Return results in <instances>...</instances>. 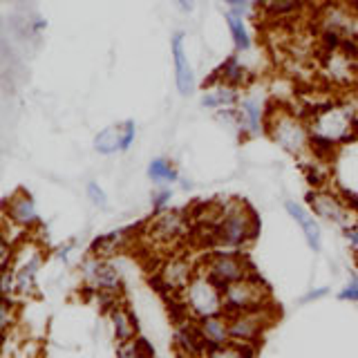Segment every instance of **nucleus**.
Instances as JSON below:
<instances>
[{"mask_svg":"<svg viewBox=\"0 0 358 358\" xmlns=\"http://www.w3.org/2000/svg\"><path fill=\"white\" fill-rule=\"evenodd\" d=\"M307 126L311 132V155L320 162L331 157L341 145L354 141L358 134L354 108L345 101L318 106L307 117Z\"/></svg>","mask_w":358,"mask_h":358,"instance_id":"obj_1","label":"nucleus"},{"mask_svg":"<svg viewBox=\"0 0 358 358\" xmlns=\"http://www.w3.org/2000/svg\"><path fill=\"white\" fill-rule=\"evenodd\" d=\"M257 215L244 199L231 197L220 201L217 224L204 235V242L210 249L222 251H242L246 249L257 235Z\"/></svg>","mask_w":358,"mask_h":358,"instance_id":"obj_2","label":"nucleus"},{"mask_svg":"<svg viewBox=\"0 0 358 358\" xmlns=\"http://www.w3.org/2000/svg\"><path fill=\"white\" fill-rule=\"evenodd\" d=\"M266 134L280 150L291 157H307L311 155V132L307 119H302L298 112L285 106L268 108L266 117Z\"/></svg>","mask_w":358,"mask_h":358,"instance_id":"obj_3","label":"nucleus"},{"mask_svg":"<svg viewBox=\"0 0 358 358\" xmlns=\"http://www.w3.org/2000/svg\"><path fill=\"white\" fill-rule=\"evenodd\" d=\"M179 307L184 309L186 318H193V320L227 313V307H224V289L215 280H210L204 271L197 268L195 278L190 280V285L184 289V294L179 296Z\"/></svg>","mask_w":358,"mask_h":358,"instance_id":"obj_4","label":"nucleus"},{"mask_svg":"<svg viewBox=\"0 0 358 358\" xmlns=\"http://www.w3.org/2000/svg\"><path fill=\"white\" fill-rule=\"evenodd\" d=\"M78 273H81L83 289L103 298L108 302V307L119 302V298L123 296L126 282H123V275L115 260H99V257L87 255L81 268H78Z\"/></svg>","mask_w":358,"mask_h":358,"instance_id":"obj_5","label":"nucleus"},{"mask_svg":"<svg viewBox=\"0 0 358 358\" xmlns=\"http://www.w3.org/2000/svg\"><path fill=\"white\" fill-rule=\"evenodd\" d=\"M190 229V215L184 208H166L162 213H155V217L145 227V238L157 251L175 253V249L182 240L188 238Z\"/></svg>","mask_w":358,"mask_h":358,"instance_id":"obj_6","label":"nucleus"},{"mask_svg":"<svg viewBox=\"0 0 358 358\" xmlns=\"http://www.w3.org/2000/svg\"><path fill=\"white\" fill-rule=\"evenodd\" d=\"M268 305H273L271 289L255 271L240 280V282L224 287V307H227L229 316L242 311H257Z\"/></svg>","mask_w":358,"mask_h":358,"instance_id":"obj_7","label":"nucleus"},{"mask_svg":"<svg viewBox=\"0 0 358 358\" xmlns=\"http://www.w3.org/2000/svg\"><path fill=\"white\" fill-rule=\"evenodd\" d=\"M199 271H204L210 280L224 289L233 282H240L253 273V266L242 251H222L213 249L199 260Z\"/></svg>","mask_w":358,"mask_h":358,"instance_id":"obj_8","label":"nucleus"},{"mask_svg":"<svg viewBox=\"0 0 358 358\" xmlns=\"http://www.w3.org/2000/svg\"><path fill=\"white\" fill-rule=\"evenodd\" d=\"M307 206L316 215V220L334 224L341 231L358 222V213L347 204V199L329 188H311L307 193Z\"/></svg>","mask_w":358,"mask_h":358,"instance_id":"obj_9","label":"nucleus"},{"mask_svg":"<svg viewBox=\"0 0 358 358\" xmlns=\"http://www.w3.org/2000/svg\"><path fill=\"white\" fill-rule=\"evenodd\" d=\"M229 316V313H227ZM278 318L275 305H268L257 311H242V313H231L229 316V327H231V343L235 345H246V347H257L262 343L266 329L271 327Z\"/></svg>","mask_w":358,"mask_h":358,"instance_id":"obj_10","label":"nucleus"},{"mask_svg":"<svg viewBox=\"0 0 358 358\" xmlns=\"http://www.w3.org/2000/svg\"><path fill=\"white\" fill-rule=\"evenodd\" d=\"M320 70L334 85H352L358 78V45L356 38H345L338 50L324 52Z\"/></svg>","mask_w":358,"mask_h":358,"instance_id":"obj_11","label":"nucleus"},{"mask_svg":"<svg viewBox=\"0 0 358 358\" xmlns=\"http://www.w3.org/2000/svg\"><path fill=\"white\" fill-rule=\"evenodd\" d=\"M199 264H195L186 253L175 251L168 253L159 268H157V280H159V289H164V294L179 298L184 294V289L190 285V280L195 278Z\"/></svg>","mask_w":358,"mask_h":358,"instance_id":"obj_12","label":"nucleus"},{"mask_svg":"<svg viewBox=\"0 0 358 358\" xmlns=\"http://www.w3.org/2000/svg\"><path fill=\"white\" fill-rule=\"evenodd\" d=\"M266 117H268V108L262 92L249 90L246 94H242L238 103V132L244 139H255L264 134Z\"/></svg>","mask_w":358,"mask_h":358,"instance_id":"obj_13","label":"nucleus"},{"mask_svg":"<svg viewBox=\"0 0 358 358\" xmlns=\"http://www.w3.org/2000/svg\"><path fill=\"white\" fill-rule=\"evenodd\" d=\"M171 52H173V70H175V87L179 96H193L195 94V72H193V65L188 61V54H186V36L184 31H175L173 38H171Z\"/></svg>","mask_w":358,"mask_h":358,"instance_id":"obj_14","label":"nucleus"},{"mask_svg":"<svg viewBox=\"0 0 358 358\" xmlns=\"http://www.w3.org/2000/svg\"><path fill=\"white\" fill-rule=\"evenodd\" d=\"M3 217L14 222L16 227L25 229V231H34L38 227L41 215H38V208H36V201L34 197L27 193V190L18 188L16 193H11L3 206Z\"/></svg>","mask_w":358,"mask_h":358,"instance_id":"obj_15","label":"nucleus"},{"mask_svg":"<svg viewBox=\"0 0 358 358\" xmlns=\"http://www.w3.org/2000/svg\"><path fill=\"white\" fill-rule=\"evenodd\" d=\"M285 208L289 213V217L300 227L302 235H305L307 246L313 253H318L322 249V231H320V224H318L316 215H313L307 206H302L300 201H294V199H287Z\"/></svg>","mask_w":358,"mask_h":358,"instance_id":"obj_16","label":"nucleus"},{"mask_svg":"<svg viewBox=\"0 0 358 358\" xmlns=\"http://www.w3.org/2000/svg\"><path fill=\"white\" fill-rule=\"evenodd\" d=\"M240 99H242L240 87H235V85H229V83H224V81H215V78H210V83L204 87V92H201L199 103H201V108H206V110L222 112V110L238 108Z\"/></svg>","mask_w":358,"mask_h":358,"instance_id":"obj_17","label":"nucleus"},{"mask_svg":"<svg viewBox=\"0 0 358 358\" xmlns=\"http://www.w3.org/2000/svg\"><path fill=\"white\" fill-rule=\"evenodd\" d=\"M134 242L130 229H117L94 238V242L90 244V255L99 257V260H115L117 255L126 253L128 246Z\"/></svg>","mask_w":358,"mask_h":358,"instance_id":"obj_18","label":"nucleus"},{"mask_svg":"<svg viewBox=\"0 0 358 358\" xmlns=\"http://www.w3.org/2000/svg\"><path fill=\"white\" fill-rule=\"evenodd\" d=\"M108 320L112 327V338L117 345L130 343L139 336V324L130 307H126L123 302H115L112 307H108Z\"/></svg>","mask_w":358,"mask_h":358,"instance_id":"obj_19","label":"nucleus"},{"mask_svg":"<svg viewBox=\"0 0 358 358\" xmlns=\"http://www.w3.org/2000/svg\"><path fill=\"white\" fill-rule=\"evenodd\" d=\"M197 329H199L201 343H204L206 352L217 350V347H224V345H231V327H229L227 313L197 320Z\"/></svg>","mask_w":358,"mask_h":358,"instance_id":"obj_20","label":"nucleus"},{"mask_svg":"<svg viewBox=\"0 0 358 358\" xmlns=\"http://www.w3.org/2000/svg\"><path fill=\"white\" fill-rule=\"evenodd\" d=\"M320 25L322 31H331L338 34L343 38H356L354 29H356V18L345 5H327L320 14Z\"/></svg>","mask_w":358,"mask_h":358,"instance_id":"obj_21","label":"nucleus"},{"mask_svg":"<svg viewBox=\"0 0 358 358\" xmlns=\"http://www.w3.org/2000/svg\"><path fill=\"white\" fill-rule=\"evenodd\" d=\"M175 345L184 358H201L206 354V347H204V343H201V336L197 329V320L186 318L182 322H177Z\"/></svg>","mask_w":358,"mask_h":358,"instance_id":"obj_22","label":"nucleus"},{"mask_svg":"<svg viewBox=\"0 0 358 358\" xmlns=\"http://www.w3.org/2000/svg\"><path fill=\"white\" fill-rule=\"evenodd\" d=\"M213 78H215V81H224V83L235 85V87L242 90L246 83L251 81V72H249V67L242 63L240 54H231L229 59L215 70Z\"/></svg>","mask_w":358,"mask_h":358,"instance_id":"obj_23","label":"nucleus"},{"mask_svg":"<svg viewBox=\"0 0 358 358\" xmlns=\"http://www.w3.org/2000/svg\"><path fill=\"white\" fill-rule=\"evenodd\" d=\"M145 175H148V179L157 188H173V184L179 182V168L168 157H155L148 164Z\"/></svg>","mask_w":358,"mask_h":358,"instance_id":"obj_24","label":"nucleus"},{"mask_svg":"<svg viewBox=\"0 0 358 358\" xmlns=\"http://www.w3.org/2000/svg\"><path fill=\"white\" fill-rule=\"evenodd\" d=\"M227 27H229V34H231V43L238 54H244L253 48V38H251V31L246 27L244 22V16H238V14H231L227 11Z\"/></svg>","mask_w":358,"mask_h":358,"instance_id":"obj_25","label":"nucleus"},{"mask_svg":"<svg viewBox=\"0 0 358 358\" xmlns=\"http://www.w3.org/2000/svg\"><path fill=\"white\" fill-rule=\"evenodd\" d=\"M92 148L101 157H112L121 152V123L101 130L92 141Z\"/></svg>","mask_w":358,"mask_h":358,"instance_id":"obj_26","label":"nucleus"},{"mask_svg":"<svg viewBox=\"0 0 358 358\" xmlns=\"http://www.w3.org/2000/svg\"><path fill=\"white\" fill-rule=\"evenodd\" d=\"M309 0H262V11L268 18H291L307 7Z\"/></svg>","mask_w":358,"mask_h":358,"instance_id":"obj_27","label":"nucleus"},{"mask_svg":"<svg viewBox=\"0 0 358 358\" xmlns=\"http://www.w3.org/2000/svg\"><path fill=\"white\" fill-rule=\"evenodd\" d=\"M117 358H155V352L148 341L137 336L134 341L117 347Z\"/></svg>","mask_w":358,"mask_h":358,"instance_id":"obj_28","label":"nucleus"},{"mask_svg":"<svg viewBox=\"0 0 358 358\" xmlns=\"http://www.w3.org/2000/svg\"><path fill=\"white\" fill-rule=\"evenodd\" d=\"M201 358H255V347H246V345H224L217 350H208Z\"/></svg>","mask_w":358,"mask_h":358,"instance_id":"obj_29","label":"nucleus"},{"mask_svg":"<svg viewBox=\"0 0 358 358\" xmlns=\"http://www.w3.org/2000/svg\"><path fill=\"white\" fill-rule=\"evenodd\" d=\"M85 195H87L90 204H92L94 208H99V210L108 208V193H106L103 186H101L99 182H87V186H85Z\"/></svg>","mask_w":358,"mask_h":358,"instance_id":"obj_30","label":"nucleus"},{"mask_svg":"<svg viewBox=\"0 0 358 358\" xmlns=\"http://www.w3.org/2000/svg\"><path fill=\"white\" fill-rule=\"evenodd\" d=\"M222 3L229 7L231 14L244 16V14H251L255 7H260L262 0H222Z\"/></svg>","mask_w":358,"mask_h":358,"instance_id":"obj_31","label":"nucleus"},{"mask_svg":"<svg viewBox=\"0 0 358 358\" xmlns=\"http://www.w3.org/2000/svg\"><path fill=\"white\" fill-rule=\"evenodd\" d=\"M134 139H137V123L132 119L121 121V152H128L132 148Z\"/></svg>","mask_w":358,"mask_h":358,"instance_id":"obj_32","label":"nucleus"},{"mask_svg":"<svg viewBox=\"0 0 358 358\" xmlns=\"http://www.w3.org/2000/svg\"><path fill=\"white\" fill-rule=\"evenodd\" d=\"M171 199H173V188H157L152 193V208L155 213H162L166 208H171Z\"/></svg>","mask_w":358,"mask_h":358,"instance_id":"obj_33","label":"nucleus"},{"mask_svg":"<svg viewBox=\"0 0 358 358\" xmlns=\"http://www.w3.org/2000/svg\"><path fill=\"white\" fill-rule=\"evenodd\" d=\"M338 300L356 302V305H358V273H352L350 282H347V285L338 291Z\"/></svg>","mask_w":358,"mask_h":358,"instance_id":"obj_34","label":"nucleus"},{"mask_svg":"<svg viewBox=\"0 0 358 358\" xmlns=\"http://www.w3.org/2000/svg\"><path fill=\"white\" fill-rule=\"evenodd\" d=\"M343 235H345V242L352 246V249L358 253V222L356 224H352L350 229H345L343 231Z\"/></svg>","mask_w":358,"mask_h":358,"instance_id":"obj_35","label":"nucleus"},{"mask_svg":"<svg viewBox=\"0 0 358 358\" xmlns=\"http://www.w3.org/2000/svg\"><path fill=\"white\" fill-rule=\"evenodd\" d=\"M329 294V287H318V289H311L309 294H305L300 298V302H313V300H318V298H324Z\"/></svg>","mask_w":358,"mask_h":358,"instance_id":"obj_36","label":"nucleus"},{"mask_svg":"<svg viewBox=\"0 0 358 358\" xmlns=\"http://www.w3.org/2000/svg\"><path fill=\"white\" fill-rule=\"evenodd\" d=\"M173 5L182 11V14H193L197 7V0H173Z\"/></svg>","mask_w":358,"mask_h":358,"instance_id":"obj_37","label":"nucleus"},{"mask_svg":"<svg viewBox=\"0 0 358 358\" xmlns=\"http://www.w3.org/2000/svg\"><path fill=\"white\" fill-rule=\"evenodd\" d=\"M74 240H70V242H65V244H61V246H56V249H54V257H56V260H65V257H67V253H70L72 249H74Z\"/></svg>","mask_w":358,"mask_h":358,"instance_id":"obj_38","label":"nucleus"},{"mask_svg":"<svg viewBox=\"0 0 358 358\" xmlns=\"http://www.w3.org/2000/svg\"><path fill=\"white\" fill-rule=\"evenodd\" d=\"M352 108H354V117H356V126H358V103H352Z\"/></svg>","mask_w":358,"mask_h":358,"instance_id":"obj_39","label":"nucleus"}]
</instances>
